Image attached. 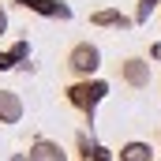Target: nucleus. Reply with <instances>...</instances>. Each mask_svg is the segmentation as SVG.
Segmentation results:
<instances>
[{
  "label": "nucleus",
  "mask_w": 161,
  "mask_h": 161,
  "mask_svg": "<svg viewBox=\"0 0 161 161\" xmlns=\"http://www.w3.org/2000/svg\"><path fill=\"white\" fill-rule=\"evenodd\" d=\"M109 94V86L101 79H82L75 82V86H68V101L79 109V113H86V116H94V109H97V101Z\"/></svg>",
  "instance_id": "obj_1"
},
{
  "label": "nucleus",
  "mask_w": 161,
  "mask_h": 161,
  "mask_svg": "<svg viewBox=\"0 0 161 161\" xmlns=\"http://www.w3.org/2000/svg\"><path fill=\"white\" fill-rule=\"evenodd\" d=\"M97 68H101V53H97V45H90V41L71 45V53H68V71H71V75L90 79Z\"/></svg>",
  "instance_id": "obj_2"
},
{
  "label": "nucleus",
  "mask_w": 161,
  "mask_h": 161,
  "mask_svg": "<svg viewBox=\"0 0 161 161\" xmlns=\"http://www.w3.org/2000/svg\"><path fill=\"white\" fill-rule=\"evenodd\" d=\"M120 79L131 86V90H146L150 86V64L142 60V56H127L120 64Z\"/></svg>",
  "instance_id": "obj_3"
},
{
  "label": "nucleus",
  "mask_w": 161,
  "mask_h": 161,
  "mask_svg": "<svg viewBox=\"0 0 161 161\" xmlns=\"http://www.w3.org/2000/svg\"><path fill=\"white\" fill-rule=\"evenodd\" d=\"M23 120V97L15 90H0V124H19Z\"/></svg>",
  "instance_id": "obj_4"
},
{
  "label": "nucleus",
  "mask_w": 161,
  "mask_h": 161,
  "mask_svg": "<svg viewBox=\"0 0 161 161\" xmlns=\"http://www.w3.org/2000/svg\"><path fill=\"white\" fill-rule=\"evenodd\" d=\"M30 161H68V154H64V146L53 142V139H34V146H30Z\"/></svg>",
  "instance_id": "obj_5"
},
{
  "label": "nucleus",
  "mask_w": 161,
  "mask_h": 161,
  "mask_svg": "<svg viewBox=\"0 0 161 161\" xmlns=\"http://www.w3.org/2000/svg\"><path fill=\"white\" fill-rule=\"evenodd\" d=\"M26 11H38V15H49V19H68L71 15V8L68 4H60V0H19Z\"/></svg>",
  "instance_id": "obj_6"
},
{
  "label": "nucleus",
  "mask_w": 161,
  "mask_h": 161,
  "mask_svg": "<svg viewBox=\"0 0 161 161\" xmlns=\"http://www.w3.org/2000/svg\"><path fill=\"white\" fill-rule=\"evenodd\" d=\"M154 158V150H150V142H142V139H135V142H124L116 161H150Z\"/></svg>",
  "instance_id": "obj_7"
},
{
  "label": "nucleus",
  "mask_w": 161,
  "mask_h": 161,
  "mask_svg": "<svg viewBox=\"0 0 161 161\" xmlns=\"http://www.w3.org/2000/svg\"><path fill=\"white\" fill-rule=\"evenodd\" d=\"M90 23H94V26H116V30L131 26V19H127V15H120L116 8H101V11H94V15H90Z\"/></svg>",
  "instance_id": "obj_8"
},
{
  "label": "nucleus",
  "mask_w": 161,
  "mask_h": 161,
  "mask_svg": "<svg viewBox=\"0 0 161 161\" xmlns=\"http://www.w3.org/2000/svg\"><path fill=\"white\" fill-rule=\"evenodd\" d=\"M8 56H11V64H23V68H30V64H26V56H30V41H15Z\"/></svg>",
  "instance_id": "obj_9"
},
{
  "label": "nucleus",
  "mask_w": 161,
  "mask_h": 161,
  "mask_svg": "<svg viewBox=\"0 0 161 161\" xmlns=\"http://www.w3.org/2000/svg\"><path fill=\"white\" fill-rule=\"evenodd\" d=\"M154 8H158V0H139V11H135V23H146Z\"/></svg>",
  "instance_id": "obj_10"
},
{
  "label": "nucleus",
  "mask_w": 161,
  "mask_h": 161,
  "mask_svg": "<svg viewBox=\"0 0 161 161\" xmlns=\"http://www.w3.org/2000/svg\"><path fill=\"white\" fill-rule=\"evenodd\" d=\"M86 161H116V158H113L109 150H101V146H94V150H90V158H86Z\"/></svg>",
  "instance_id": "obj_11"
},
{
  "label": "nucleus",
  "mask_w": 161,
  "mask_h": 161,
  "mask_svg": "<svg viewBox=\"0 0 161 161\" xmlns=\"http://www.w3.org/2000/svg\"><path fill=\"white\" fill-rule=\"evenodd\" d=\"M8 30V11H4V4H0V34Z\"/></svg>",
  "instance_id": "obj_12"
},
{
  "label": "nucleus",
  "mask_w": 161,
  "mask_h": 161,
  "mask_svg": "<svg viewBox=\"0 0 161 161\" xmlns=\"http://www.w3.org/2000/svg\"><path fill=\"white\" fill-rule=\"evenodd\" d=\"M150 56H154V60H161V41H158V45H150Z\"/></svg>",
  "instance_id": "obj_13"
},
{
  "label": "nucleus",
  "mask_w": 161,
  "mask_h": 161,
  "mask_svg": "<svg viewBox=\"0 0 161 161\" xmlns=\"http://www.w3.org/2000/svg\"><path fill=\"white\" fill-rule=\"evenodd\" d=\"M158 161H161V158H158Z\"/></svg>",
  "instance_id": "obj_14"
}]
</instances>
